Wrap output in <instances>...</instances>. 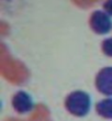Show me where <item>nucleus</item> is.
<instances>
[{
	"label": "nucleus",
	"mask_w": 112,
	"mask_h": 121,
	"mask_svg": "<svg viewBox=\"0 0 112 121\" xmlns=\"http://www.w3.org/2000/svg\"><path fill=\"white\" fill-rule=\"evenodd\" d=\"M67 111L76 117H85L91 109V97L83 90H75L65 100Z\"/></svg>",
	"instance_id": "obj_1"
},
{
	"label": "nucleus",
	"mask_w": 112,
	"mask_h": 121,
	"mask_svg": "<svg viewBox=\"0 0 112 121\" xmlns=\"http://www.w3.org/2000/svg\"><path fill=\"white\" fill-rule=\"evenodd\" d=\"M103 11L107 12L110 17H112V0H106L102 4Z\"/></svg>",
	"instance_id": "obj_7"
},
{
	"label": "nucleus",
	"mask_w": 112,
	"mask_h": 121,
	"mask_svg": "<svg viewBox=\"0 0 112 121\" xmlns=\"http://www.w3.org/2000/svg\"><path fill=\"white\" fill-rule=\"evenodd\" d=\"M96 111L100 117L112 120V97L100 100L96 106Z\"/></svg>",
	"instance_id": "obj_5"
},
{
	"label": "nucleus",
	"mask_w": 112,
	"mask_h": 121,
	"mask_svg": "<svg viewBox=\"0 0 112 121\" xmlns=\"http://www.w3.org/2000/svg\"><path fill=\"white\" fill-rule=\"evenodd\" d=\"M95 84L99 92L108 97H112V66L100 69L96 76Z\"/></svg>",
	"instance_id": "obj_4"
},
{
	"label": "nucleus",
	"mask_w": 112,
	"mask_h": 121,
	"mask_svg": "<svg viewBox=\"0 0 112 121\" xmlns=\"http://www.w3.org/2000/svg\"><path fill=\"white\" fill-rule=\"evenodd\" d=\"M101 48H102L103 54H106L107 56H109V57H112V36L106 39V40L102 42Z\"/></svg>",
	"instance_id": "obj_6"
},
{
	"label": "nucleus",
	"mask_w": 112,
	"mask_h": 121,
	"mask_svg": "<svg viewBox=\"0 0 112 121\" xmlns=\"http://www.w3.org/2000/svg\"><path fill=\"white\" fill-rule=\"evenodd\" d=\"M12 107L18 113H29L34 108V100L29 92L20 90L14 94L12 98Z\"/></svg>",
	"instance_id": "obj_3"
},
{
	"label": "nucleus",
	"mask_w": 112,
	"mask_h": 121,
	"mask_svg": "<svg viewBox=\"0 0 112 121\" xmlns=\"http://www.w3.org/2000/svg\"><path fill=\"white\" fill-rule=\"evenodd\" d=\"M89 23L92 31L97 34H108L112 30V17H110L103 10L93 11L90 17Z\"/></svg>",
	"instance_id": "obj_2"
}]
</instances>
